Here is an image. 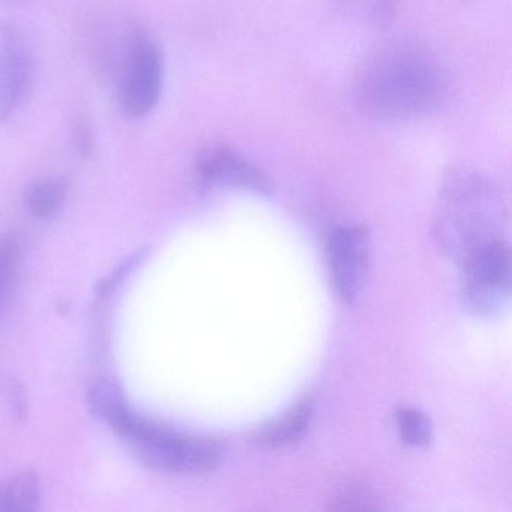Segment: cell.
I'll return each instance as SVG.
<instances>
[{"instance_id": "1", "label": "cell", "mask_w": 512, "mask_h": 512, "mask_svg": "<svg viewBox=\"0 0 512 512\" xmlns=\"http://www.w3.org/2000/svg\"><path fill=\"white\" fill-rule=\"evenodd\" d=\"M451 73L430 44L395 40L371 53L359 67L353 98L365 115L380 121L427 118L446 103Z\"/></svg>"}, {"instance_id": "2", "label": "cell", "mask_w": 512, "mask_h": 512, "mask_svg": "<svg viewBox=\"0 0 512 512\" xmlns=\"http://www.w3.org/2000/svg\"><path fill=\"white\" fill-rule=\"evenodd\" d=\"M508 208L493 179L467 166L443 175L434 208V239L458 263L496 241H505Z\"/></svg>"}, {"instance_id": "3", "label": "cell", "mask_w": 512, "mask_h": 512, "mask_svg": "<svg viewBox=\"0 0 512 512\" xmlns=\"http://www.w3.org/2000/svg\"><path fill=\"white\" fill-rule=\"evenodd\" d=\"M116 434L140 463L161 472H211L223 457L215 440L173 430L136 412Z\"/></svg>"}, {"instance_id": "4", "label": "cell", "mask_w": 512, "mask_h": 512, "mask_svg": "<svg viewBox=\"0 0 512 512\" xmlns=\"http://www.w3.org/2000/svg\"><path fill=\"white\" fill-rule=\"evenodd\" d=\"M464 307L478 316H496L511 296V253L506 241L478 248L458 263Z\"/></svg>"}, {"instance_id": "5", "label": "cell", "mask_w": 512, "mask_h": 512, "mask_svg": "<svg viewBox=\"0 0 512 512\" xmlns=\"http://www.w3.org/2000/svg\"><path fill=\"white\" fill-rule=\"evenodd\" d=\"M122 64L119 98L125 115L142 119L154 112L163 94L166 61L160 44L148 34H137Z\"/></svg>"}, {"instance_id": "6", "label": "cell", "mask_w": 512, "mask_h": 512, "mask_svg": "<svg viewBox=\"0 0 512 512\" xmlns=\"http://www.w3.org/2000/svg\"><path fill=\"white\" fill-rule=\"evenodd\" d=\"M35 71V47L28 32L16 23L0 22V121L28 100Z\"/></svg>"}, {"instance_id": "7", "label": "cell", "mask_w": 512, "mask_h": 512, "mask_svg": "<svg viewBox=\"0 0 512 512\" xmlns=\"http://www.w3.org/2000/svg\"><path fill=\"white\" fill-rule=\"evenodd\" d=\"M331 283L338 298L352 304L361 295L370 269V236L361 226L338 227L326 244Z\"/></svg>"}, {"instance_id": "8", "label": "cell", "mask_w": 512, "mask_h": 512, "mask_svg": "<svg viewBox=\"0 0 512 512\" xmlns=\"http://www.w3.org/2000/svg\"><path fill=\"white\" fill-rule=\"evenodd\" d=\"M196 176L208 188L250 191L257 196H271L274 182L253 161L230 146H212L197 157Z\"/></svg>"}, {"instance_id": "9", "label": "cell", "mask_w": 512, "mask_h": 512, "mask_svg": "<svg viewBox=\"0 0 512 512\" xmlns=\"http://www.w3.org/2000/svg\"><path fill=\"white\" fill-rule=\"evenodd\" d=\"M313 419V401L304 398L287 410L283 416L272 421L254 434L253 442L262 448H281L293 445L304 437Z\"/></svg>"}, {"instance_id": "10", "label": "cell", "mask_w": 512, "mask_h": 512, "mask_svg": "<svg viewBox=\"0 0 512 512\" xmlns=\"http://www.w3.org/2000/svg\"><path fill=\"white\" fill-rule=\"evenodd\" d=\"M88 403L92 415L112 428L115 433L127 424L134 413L124 389L112 379L98 380L89 389Z\"/></svg>"}, {"instance_id": "11", "label": "cell", "mask_w": 512, "mask_h": 512, "mask_svg": "<svg viewBox=\"0 0 512 512\" xmlns=\"http://www.w3.org/2000/svg\"><path fill=\"white\" fill-rule=\"evenodd\" d=\"M43 502V484L32 470L0 482V512L38 511Z\"/></svg>"}, {"instance_id": "12", "label": "cell", "mask_w": 512, "mask_h": 512, "mask_svg": "<svg viewBox=\"0 0 512 512\" xmlns=\"http://www.w3.org/2000/svg\"><path fill=\"white\" fill-rule=\"evenodd\" d=\"M332 10L362 26L388 25L397 11L398 0H328Z\"/></svg>"}, {"instance_id": "13", "label": "cell", "mask_w": 512, "mask_h": 512, "mask_svg": "<svg viewBox=\"0 0 512 512\" xmlns=\"http://www.w3.org/2000/svg\"><path fill=\"white\" fill-rule=\"evenodd\" d=\"M68 194V182L64 178H41L29 185L26 206L32 217L52 221L61 211Z\"/></svg>"}, {"instance_id": "14", "label": "cell", "mask_w": 512, "mask_h": 512, "mask_svg": "<svg viewBox=\"0 0 512 512\" xmlns=\"http://www.w3.org/2000/svg\"><path fill=\"white\" fill-rule=\"evenodd\" d=\"M397 425L401 440L410 446H427L433 437V425L427 415L410 407L397 412Z\"/></svg>"}, {"instance_id": "15", "label": "cell", "mask_w": 512, "mask_h": 512, "mask_svg": "<svg viewBox=\"0 0 512 512\" xmlns=\"http://www.w3.org/2000/svg\"><path fill=\"white\" fill-rule=\"evenodd\" d=\"M20 247L16 236H5L0 239V311L4 310L5 302L13 286L17 268H19Z\"/></svg>"}, {"instance_id": "16", "label": "cell", "mask_w": 512, "mask_h": 512, "mask_svg": "<svg viewBox=\"0 0 512 512\" xmlns=\"http://www.w3.org/2000/svg\"><path fill=\"white\" fill-rule=\"evenodd\" d=\"M332 509H341V511H364V509H376V497L359 487L358 484H346L338 488L337 494L332 497Z\"/></svg>"}, {"instance_id": "17", "label": "cell", "mask_w": 512, "mask_h": 512, "mask_svg": "<svg viewBox=\"0 0 512 512\" xmlns=\"http://www.w3.org/2000/svg\"><path fill=\"white\" fill-rule=\"evenodd\" d=\"M145 260V250L139 251V253L133 254L130 259L125 260L119 268H116L115 271L112 272V275L106 278L103 283L98 287V293L103 296L110 295V293L115 292L122 283H124L125 278L140 265V263Z\"/></svg>"}, {"instance_id": "18", "label": "cell", "mask_w": 512, "mask_h": 512, "mask_svg": "<svg viewBox=\"0 0 512 512\" xmlns=\"http://www.w3.org/2000/svg\"><path fill=\"white\" fill-rule=\"evenodd\" d=\"M74 140H76L77 148L83 155H91L94 151V131L86 124L85 119L77 124L76 130H74Z\"/></svg>"}, {"instance_id": "19", "label": "cell", "mask_w": 512, "mask_h": 512, "mask_svg": "<svg viewBox=\"0 0 512 512\" xmlns=\"http://www.w3.org/2000/svg\"><path fill=\"white\" fill-rule=\"evenodd\" d=\"M25 0H0V5H17L22 4Z\"/></svg>"}]
</instances>
